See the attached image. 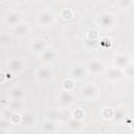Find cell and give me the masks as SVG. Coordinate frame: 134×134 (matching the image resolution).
Returning <instances> with one entry per match:
<instances>
[{"instance_id":"20","label":"cell","mask_w":134,"mask_h":134,"mask_svg":"<svg viewBox=\"0 0 134 134\" xmlns=\"http://www.w3.org/2000/svg\"><path fill=\"white\" fill-rule=\"evenodd\" d=\"M113 115H114V110L110 107H105L103 108L102 110V117L106 120H110L113 118Z\"/></svg>"},{"instance_id":"2","label":"cell","mask_w":134,"mask_h":134,"mask_svg":"<svg viewBox=\"0 0 134 134\" xmlns=\"http://www.w3.org/2000/svg\"><path fill=\"white\" fill-rule=\"evenodd\" d=\"M106 72H105V77L107 81H110V82H118L120 80H122L125 77V71L124 69L121 68H118V67H110L108 69H105Z\"/></svg>"},{"instance_id":"5","label":"cell","mask_w":134,"mask_h":134,"mask_svg":"<svg viewBox=\"0 0 134 134\" xmlns=\"http://www.w3.org/2000/svg\"><path fill=\"white\" fill-rule=\"evenodd\" d=\"M86 70L87 72L89 73H92V74H97V73H100L103 71H105L106 69V66L104 64L103 61L98 60V59H93V60H90L87 64H86Z\"/></svg>"},{"instance_id":"8","label":"cell","mask_w":134,"mask_h":134,"mask_svg":"<svg viewBox=\"0 0 134 134\" xmlns=\"http://www.w3.org/2000/svg\"><path fill=\"white\" fill-rule=\"evenodd\" d=\"M29 31H30V26L28 25V23H25V22H20L19 24L15 25L13 29V34L17 38L26 37L29 34Z\"/></svg>"},{"instance_id":"9","label":"cell","mask_w":134,"mask_h":134,"mask_svg":"<svg viewBox=\"0 0 134 134\" xmlns=\"http://www.w3.org/2000/svg\"><path fill=\"white\" fill-rule=\"evenodd\" d=\"M59 102L61 104L62 107L64 108H68L72 102H73V95H72V91H66L63 90L60 95H59Z\"/></svg>"},{"instance_id":"4","label":"cell","mask_w":134,"mask_h":134,"mask_svg":"<svg viewBox=\"0 0 134 134\" xmlns=\"http://www.w3.org/2000/svg\"><path fill=\"white\" fill-rule=\"evenodd\" d=\"M97 87L94 83H86L81 88V94L86 99H94L97 96Z\"/></svg>"},{"instance_id":"16","label":"cell","mask_w":134,"mask_h":134,"mask_svg":"<svg viewBox=\"0 0 134 134\" xmlns=\"http://www.w3.org/2000/svg\"><path fill=\"white\" fill-rule=\"evenodd\" d=\"M24 95V91L22 88L20 87H13L10 90H9V96L12 98H17V99H22Z\"/></svg>"},{"instance_id":"26","label":"cell","mask_w":134,"mask_h":134,"mask_svg":"<svg viewBox=\"0 0 134 134\" xmlns=\"http://www.w3.org/2000/svg\"><path fill=\"white\" fill-rule=\"evenodd\" d=\"M61 18L64 19V20H70L72 17H73V12L72 9L70 8H64L61 10V14H60Z\"/></svg>"},{"instance_id":"11","label":"cell","mask_w":134,"mask_h":134,"mask_svg":"<svg viewBox=\"0 0 134 134\" xmlns=\"http://www.w3.org/2000/svg\"><path fill=\"white\" fill-rule=\"evenodd\" d=\"M58 57V52L55 49H53L52 47H46L41 54V59L45 62V63H51L53 62Z\"/></svg>"},{"instance_id":"29","label":"cell","mask_w":134,"mask_h":134,"mask_svg":"<svg viewBox=\"0 0 134 134\" xmlns=\"http://www.w3.org/2000/svg\"><path fill=\"white\" fill-rule=\"evenodd\" d=\"M124 71H125V74H126V75L132 76V75H133V73H134V67H133V65L130 63L127 67H125V68H124Z\"/></svg>"},{"instance_id":"1","label":"cell","mask_w":134,"mask_h":134,"mask_svg":"<svg viewBox=\"0 0 134 134\" xmlns=\"http://www.w3.org/2000/svg\"><path fill=\"white\" fill-rule=\"evenodd\" d=\"M97 24L104 30H111L112 28L115 27V24H116L115 15L108 12L100 14L99 17L97 18Z\"/></svg>"},{"instance_id":"14","label":"cell","mask_w":134,"mask_h":134,"mask_svg":"<svg viewBox=\"0 0 134 134\" xmlns=\"http://www.w3.org/2000/svg\"><path fill=\"white\" fill-rule=\"evenodd\" d=\"M46 47V42L42 39H36L30 43V49L35 52H42Z\"/></svg>"},{"instance_id":"24","label":"cell","mask_w":134,"mask_h":134,"mask_svg":"<svg viewBox=\"0 0 134 134\" xmlns=\"http://www.w3.org/2000/svg\"><path fill=\"white\" fill-rule=\"evenodd\" d=\"M72 117L77 120H83L85 118V112L82 108H75L72 112Z\"/></svg>"},{"instance_id":"6","label":"cell","mask_w":134,"mask_h":134,"mask_svg":"<svg viewBox=\"0 0 134 134\" xmlns=\"http://www.w3.org/2000/svg\"><path fill=\"white\" fill-rule=\"evenodd\" d=\"M36 77L40 82H48L53 79V71L50 67H41L36 72Z\"/></svg>"},{"instance_id":"13","label":"cell","mask_w":134,"mask_h":134,"mask_svg":"<svg viewBox=\"0 0 134 134\" xmlns=\"http://www.w3.org/2000/svg\"><path fill=\"white\" fill-rule=\"evenodd\" d=\"M5 21H6L7 24H9L12 26H15V25H17L21 22V15L17 12H10L6 15Z\"/></svg>"},{"instance_id":"17","label":"cell","mask_w":134,"mask_h":134,"mask_svg":"<svg viewBox=\"0 0 134 134\" xmlns=\"http://www.w3.org/2000/svg\"><path fill=\"white\" fill-rule=\"evenodd\" d=\"M34 122V114L31 112H24L21 114V124L25 126H30Z\"/></svg>"},{"instance_id":"27","label":"cell","mask_w":134,"mask_h":134,"mask_svg":"<svg viewBox=\"0 0 134 134\" xmlns=\"http://www.w3.org/2000/svg\"><path fill=\"white\" fill-rule=\"evenodd\" d=\"M8 120L13 125H19V124H21V114H19L18 112H14Z\"/></svg>"},{"instance_id":"31","label":"cell","mask_w":134,"mask_h":134,"mask_svg":"<svg viewBox=\"0 0 134 134\" xmlns=\"http://www.w3.org/2000/svg\"><path fill=\"white\" fill-rule=\"evenodd\" d=\"M6 79V73H4L3 71H0V83H3Z\"/></svg>"},{"instance_id":"28","label":"cell","mask_w":134,"mask_h":134,"mask_svg":"<svg viewBox=\"0 0 134 134\" xmlns=\"http://www.w3.org/2000/svg\"><path fill=\"white\" fill-rule=\"evenodd\" d=\"M81 125H82V120H77V119H74V118L69 121V128L73 129V130L79 129L81 127Z\"/></svg>"},{"instance_id":"19","label":"cell","mask_w":134,"mask_h":134,"mask_svg":"<svg viewBox=\"0 0 134 134\" xmlns=\"http://www.w3.org/2000/svg\"><path fill=\"white\" fill-rule=\"evenodd\" d=\"M23 104L21 99H17V98H13V100H10L9 103V109L13 112H19L20 110H22Z\"/></svg>"},{"instance_id":"7","label":"cell","mask_w":134,"mask_h":134,"mask_svg":"<svg viewBox=\"0 0 134 134\" xmlns=\"http://www.w3.org/2000/svg\"><path fill=\"white\" fill-rule=\"evenodd\" d=\"M131 63V59L127 53H116L113 57V65L115 67L124 69Z\"/></svg>"},{"instance_id":"3","label":"cell","mask_w":134,"mask_h":134,"mask_svg":"<svg viewBox=\"0 0 134 134\" xmlns=\"http://www.w3.org/2000/svg\"><path fill=\"white\" fill-rule=\"evenodd\" d=\"M37 21L42 26H51L55 22V15L50 10H42L38 14Z\"/></svg>"},{"instance_id":"23","label":"cell","mask_w":134,"mask_h":134,"mask_svg":"<svg viewBox=\"0 0 134 134\" xmlns=\"http://www.w3.org/2000/svg\"><path fill=\"white\" fill-rule=\"evenodd\" d=\"M9 128H10V122L7 119H5L4 117H1L0 118V133L8 132Z\"/></svg>"},{"instance_id":"25","label":"cell","mask_w":134,"mask_h":134,"mask_svg":"<svg viewBox=\"0 0 134 134\" xmlns=\"http://www.w3.org/2000/svg\"><path fill=\"white\" fill-rule=\"evenodd\" d=\"M116 2L121 9H129L133 5V0H117Z\"/></svg>"},{"instance_id":"30","label":"cell","mask_w":134,"mask_h":134,"mask_svg":"<svg viewBox=\"0 0 134 134\" xmlns=\"http://www.w3.org/2000/svg\"><path fill=\"white\" fill-rule=\"evenodd\" d=\"M114 118L116 119H121L124 117V112L120 111V110H117V111H114V115H113Z\"/></svg>"},{"instance_id":"10","label":"cell","mask_w":134,"mask_h":134,"mask_svg":"<svg viewBox=\"0 0 134 134\" xmlns=\"http://www.w3.org/2000/svg\"><path fill=\"white\" fill-rule=\"evenodd\" d=\"M86 67L82 64H74L71 68V76L75 80H82L86 76Z\"/></svg>"},{"instance_id":"22","label":"cell","mask_w":134,"mask_h":134,"mask_svg":"<svg viewBox=\"0 0 134 134\" xmlns=\"http://www.w3.org/2000/svg\"><path fill=\"white\" fill-rule=\"evenodd\" d=\"M62 86H63V90L66 91H73L74 89V81L71 79H66L62 82Z\"/></svg>"},{"instance_id":"15","label":"cell","mask_w":134,"mask_h":134,"mask_svg":"<svg viewBox=\"0 0 134 134\" xmlns=\"http://www.w3.org/2000/svg\"><path fill=\"white\" fill-rule=\"evenodd\" d=\"M46 116H47V119L52 120V121H55V120L65 119L66 118V113L61 112V111H58V110H49L46 113Z\"/></svg>"},{"instance_id":"18","label":"cell","mask_w":134,"mask_h":134,"mask_svg":"<svg viewBox=\"0 0 134 134\" xmlns=\"http://www.w3.org/2000/svg\"><path fill=\"white\" fill-rule=\"evenodd\" d=\"M42 130L46 133H52V132H55V124L54 121L52 120H45L43 124H42Z\"/></svg>"},{"instance_id":"12","label":"cell","mask_w":134,"mask_h":134,"mask_svg":"<svg viewBox=\"0 0 134 134\" xmlns=\"http://www.w3.org/2000/svg\"><path fill=\"white\" fill-rule=\"evenodd\" d=\"M25 67V63L22 59H19V58H16V59H12L9 60L8 62V68L15 72V73H19L21 72Z\"/></svg>"},{"instance_id":"32","label":"cell","mask_w":134,"mask_h":134,"mask_svg":"<svg viewBox=\"0 0 134 134\" xmlns=\"http://www.w3.org/2000/svg\"><path fill=\"white\" fill-rule=\"evenodd\" d=\"M0 34H1V30H0Z\"/></svg>"},{"instance_id":"21","label":"cell","mask_w":134,"mask_h":134,"mask_svg":"<svg viewBox=\"0 0 134 134\" xmlns=\"http://www.w3.org/2000/svg\"><path fill=\"white\" fill-rule=\"evenodd\" d=\"M12 42V36L7 32H1L0 34V46H7Z\"/></svg>"}]
</instances>
